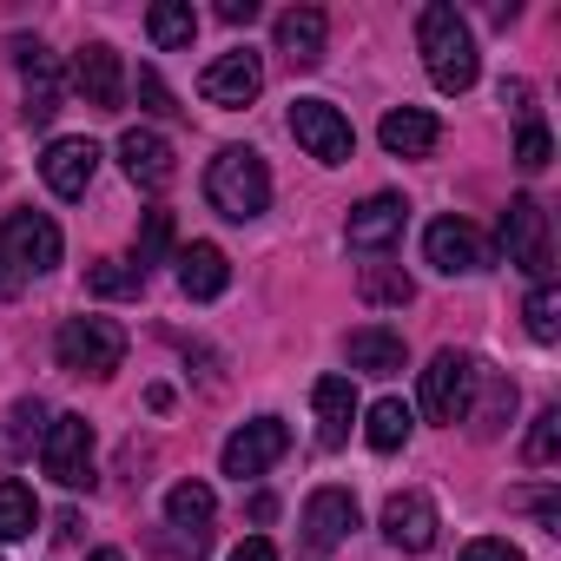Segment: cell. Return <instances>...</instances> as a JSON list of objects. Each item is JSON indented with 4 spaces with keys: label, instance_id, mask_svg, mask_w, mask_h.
Here are the masks:
<instances>
[{
    "label": "cell",
    "instance_id": "obj_1",
    "mask_svg": "<svg viewBox=\"0 0 561 561\" xmlns=\"http://www.w3.org/2000/svg\"><path fill=\"white\" fill-rule=\"evenodd\" d=\"M416 47H423V67L436 80V93H469L476 87V34L456 8H443V0H430V8L416 14Z\"/></svg>",
    "mask_w": 561,
    "mask_h": 561
},
{
    "label": "cell",
    "instance_id": "obj_2",
    "mask_svg": "<svg viewBox=\"0 0 561 561\" xmlns=\"http://www.w3.org/2000/svg\"><path fill=\"white\" fill-rule=\"evenodd\" d=\"M205 198H211L218 218L251 225V218L271 205V172H264V159H257L251 146H225V152L205 165Z\"/></svg>",
    "mask_w": 561,
    "mask_h": 561
},
{
    "label": "cell",
    "instance_id": "obj_3",
    "mask_svg": "<svg viewBox=\"0 0 561 561\" xmlns=\"http://www.w3.org/2000/svg\"><path fill=\"white\" fill-rule=\"evenodd\" d=\"M54 357H60V370L106 383V377L126 364V331H119L113 318H67L60 337H54Z\"/></svg>",
    "mask_w": 561,
    "mask_h": 561
},
{
    "label": "cell",
    "instance_id": "obj_4",
    "mask_svg": "<svg viewBox=\"0 0 561 561\" xmlns=\"http://www.w3.org/2000/svg\"><path fill=\"white\" fill-rule=\"evenodd\" d=\"M476 403V357L469 351H436L423 370V416L430 423H462Z\"/></svg>",
    "mask_w": 561,
    "mask_h": 561
},
{
    "label": "cell",
    "instance_id": "obj_5",
    "mask_svg": "<svg viewBox=\"0 0 561 561\" xmlns=\"http://www.w3.org/2000/svg\"><path fill=\"white\" fill-rule=\"evenodd\" d=\"M502 251H508L515 271H528L535 285H548L554 244H548V211L535 198H508V211H502Z\"/></svg>",
    "mask_w": 561,
    "mask_h": 561
},
{
    "label": "cell",
    "instance_id": "obj_6",
    "mask_svg": "<svg viewBox=\"0 0 561 561\" xmlns=\"http://www.w3.org/2000/svg\"><path fill=\"white\" fill-rule=\"evenodd\" d=\"M291 139L318 165H351V152H357V133L331 100H291Z\"/></svg>",
    "mask_w": 561,
    "mask_h": 561
},
{
    "label": "cell",
    "instance_id": "obj_7",
    "mask_svg": "<svg viewBox=\"0 0 561 561\" xmlns=\"http://www.w3.org/2000/svg\"><path fill=\"white\" fill-rule=\"evenodd\" d=\"M0 257H8L14 277H41L60 264V225L47 211H14L0 225Z\"/></svg>",
    "mask_w": 561,
    "mask_h": 561
},
{
    "label": "cell",
    "instance_id": "obj_8",
    "mask_svg": "<svg viewBox=\"0 0 561 561\" xmlns=\"http://www.w3.org/2000/svg\"><path fill=\"white\" fill-rule=\"evenodd\" d=\"M41 462L60 489H93V423L87 416H54L41 436Z\"/></svg>",
    "mask_w": 561,
    "mask_h": 561
},
{
    "label": "cell",
    "instance_id": "obj_9",
    "mask_svg": "<svg viewBox=\"0 0 561 561\" xmlns=\"http://www.w3.org/2000/svg\"><path fill=\"white\" fill-rule=\"evenodd\" d=\"M423 257H430L443 277H469V271H489V264H495L489 238H482L469 218H436V225L423 231Z\"/></svg>",
    "mask_w": 561,
    "mask_h": 561
},
{
    "label": "cell",
    "instance_id": "obj_10",
    "mask_svg": "<svg viewBox=\"0 0 561 561\" xmlns=\"http://www.w3.org/2000/svg\"><path fill=\"white\" fill-rule=\"evenodd\" d=\"M198 93H205V106H251L264 93V60L251 47H231L198 73Z\"/></svg>",
    "mask_w": 561,
    "mask_h": 561
},
{
    "label": "cell",
    "instance_id": "obj_11",
    "mask_svg": "<svg viewBox=\"0 0 561 561\" xmlns=\"http://www.w3.org/2000/svg\"><path fill=\"white\" fill-rule=\"evenodd\" d=\"M285 449H291V430H285V423H277V416H251L238 436H225V456H218V462H225V476L244 482V476H264Z\"/></svg>",
    "mask_w": 561,
    "mask_h": 561
},
{
    "label": "cell",
    "instance_id": "obj_12",
    "mask_svg": "<svg viewBox=\"0 0 561 561\" xmlns=\"http://www.w3.org/2000/svg\"><path fill=\"white\" fill-rule=\"evenodd\" d=\"M73 93H80L87 106H100V113H119V100H126V67H119V47L87 41V47L73 54Z\"/></svg>",
    "mask_w": 561,
    "mask_h": 561
},
{
    "label": "cell",
    "instance_id": "obj_13",
    "mask_svg": "<svg viewBox=\"0 0 561 561\" xmlns=\"http://www.w3.org/2000/svg\"><path fill=\"white\" fill-rule=\"evenodd\" d=\"M119 165H126V179H133L139 192H165L172 172H179L165 133H152V126H126V133H119Z\"/></svg>",
    "mask_w": 561,
    "mask_h": 561
},
{
    "label": "cell",
    "instance_id": "obj_14",
    "mask_svg": "<svg viewBox=\"0 0 561 561\" xmlns=\"http://www.w3.org/2000/svg\"><path fill=\"white\" fill-rule=\"evenodd\" d=\"M93 172H100V146L93 139H54L47 159H41V179H47L54 198H87Z\"/></svg>",
    "mask_w": 561,
    "mask_h": 561
},
{
    "label": "cell",
    "instance_id": "obj_15",
    "mask_svg": "<svg viewBox=\"0 0 561 561\" xmlns=\"http://www.w3.org/2000/svg\"><path fill=\"white\" fill-rule=\"evenodd\" d=\"M14 60H21V73H27V126H47L54 113H60V60L41 47V41H14Z\"/></svg>",
    "mask_w": 561,
    "mask_h": 561
},
{
    "label": "cell",
    "instance_id": "obj_16",
    "mask_svg": "<svg viewBox=\"0 0 561 561\" xmlns=\"http://www.w3.org/2000/svg\"><path fill=\"white\" fill-rule=\"evenodd\" d=\"M403 218H410V205H403L397 192H370V198L351 211L344 238H351L357 251H390V244L403 238Z\"/></svg>",
    "mask_w": 561,
    "mask_h": 561
},
{
    "label": "cell",
    "instance_id": "obj_17",
    "mask_svg": "<svg viewBox=\"0 0 561 561\" xmlns=\"http://www.w3.org/2000/svg\"><path fill=\"white\" fill-rule=\"evenodd\" d=\"M383 535H390V548H403V554H423V548L436 541V502H430L423 489H403V495H390V502H383Z\"/></svg>",
    "mask_w": 561,
    "mask_h": 561
},
{
    "label": "cell",
    "instance_id": "obj_18",
    "mask_svg": "<svg viewBox=\"0 0 561 561\" xmlns=\"http://www.w3.org/2000/svg\"><path fill=\"white\" fill-rule=\"evenodd\" d=\"M377 139H383V152H390V159H423V152H436L443 119H436L430 106H390V113H383V126H377Z\"/></svg>",
    "mask_w": 561,
    "mask_h": 561
},
{
    "label": "cell",
    "instance_id": "obj_19",
    "mask_svg": "<svg viewBox=\"0 0 561 561\" xmlns=\"http://www.w3.org/2000/svg\"><path fill=\"white\" fill-rule=\"evenodd\" d=\"M351 528H357V495H351V489H318V495L305 502V541H311L318 554H331Z\"/></svg>",
    "mask_w": 561,
    "mask_h": 561
},
{
    "label": "cell",
    "instance_id": "obj_20",
    "mask_svg": "<svg viewBox=\"0 0 561 561\" xmlns=\"http://www.w3.org/2000/svg\"><path fill=\"white\" fill-rule=\"evenodd\" d=\"M225 285H231V257L218 251V244H185L179 251V291L185 298H198V305H211V298H225Z\"/></svg>",
    "mask_w": 561,
    "mask_h": 561
},
{
    "label": "cell",
    "instance_id": "obj_21",
    "mask_svg": "<svg viewBox=\"0 0 561 561\" xmlns=\"http://www.w3.org/2000/svg\"><path fill=\"white\" fill-rule=\"evenodd\" d=\"M344 357H351V370H370V377H397V370L410 364L403 331H383V324L351 331V337H344Z\"/></svg>",
    "mask_w": 561,
    "mask_h": 561
},
{
    "label": "cell",
    "instance_id": "obj_22",
    "mask_svg": "<svg viewBox=\"0 0 561 561\" xmlns=\"http://www.w3.org/2000/svg\"><path fill=\"white\" fill-rule=\"evenodd\" d=\"M311 403H318V443H324V449H344V443H351V423H357V390H351V377H318Z\"/></svg>",
    "mask_w": 561,
    "mask_h": 561
},
{
    "label": "cell",
    "instance_id": "obj_23",
    "mask_svg": "<svg viewBox=\"0 0 561 561\" xmlns=\"http://www.w3.org/2000/svg\"><path fill=\"white\" fill-rule=\"evenodd\" d=\"M277 54H285L291 67H318V60H324V14H318V8L277 14Z\"/></svg>",
    "mask_w": 561,
    "mask_h": 561
},
{
    "label": "cell",
    "instance_id": "obj_24",
    "mask_svg": "<svg viewBox=\"0 0 561 561\" xmlns=\"http://www.w3.org/2000/svg\"><path fill=\"white\" fill-rule=\"evenodd\" d=\"M476 383H482V403H469V416H462V423L489 443V436H502V423L515 416V383H508L502 370H476Z\"/></svg>",
    "mask_w": 561,
    "mask_h": 561
},
{
    "label": "cell",
    "instance_id": "obj_25",
    "mask_svg": "<svg viewBox=\"0 0 561 561\" xmlns=\"http://www.w3.org/2000/svg\"><path fill=\"white\" fill-rule=\"evenodd\" d=\"M357 291H364V305H377V311H403V305L416 298V285H410L403 264H364Z\"/></svg>",
    "mask_w": 561,
    "mask_h": 561
},
{
    "label": "cell",
    "instance_id": "obj_26",
    "mask_svg": "<svg viewBox=\"0 0 561 561\" xmlns=\"http://www.w3.org/2000/svg\"><path fill=\"white\" fill-rule=\"evenodd\" d=\"M410 403H397V397H383V403H370V416H364V436H370V449L377 456H390V449H403L410 443Z\"/></svg>",
    "mask_w": 561,
    "mask_h": 561
},
{
    "label": "cell",
    "instance_id": "obj_27",
    "mask_svg": "<svg viewBox=\"0 0 561 561\" xmlns=\"http://www.w3.org/2000/svg\"><path fill=\"white\" fill-rule=\"evenodd\" d=\"M146 34H152V47H192L198 41V14L185 8V0H159V8H146Z\"/></svg>",
    "mask_w": 561,
    "mask_h": 561
},
{
    "label": "cell",
    "instance_id": "obj_28",
    "mask_svg": "<svg viewBox=\"0 0 561 561\" xmlns=\"http://www.w3.org/2000/svg\"><path fill=\"white\" fill-rule=\"evenodd\" d=\"M34 522H41V502H34V489H27V482H14V476H0V541H21V535H34Z\"/></svg>",
    "mask_w": 561,
    "mask_h": 561
},
{
    "label": "cell",
    "instance_id": "obj_29",
    "mask_svg": "<svg viewBox=\"0 0 561 561\" xmlns=\"http://www.w3.org/2000/svg\"><path fill=\"white\" fill-rule=\"evenodd\" d=\"M87 291L93 298H139L146 291V271L133 257H100V264H87Z\"/></svg>",
    "mask_w": 561,
    "mask_h": 561
},
{
    "label": "cell",
    "instance_id": "obj_30",
    "mask_svg": "<svg viewBox=\"0 0 561 561\" xmlns=\"http://www.w3.org/2000/svg\"><path fill=\"white\" fill-rule=\"evenodd\" d=\"M211 508H218V502H211V489H205V482H179V489L165 495V522H172V528H185L192 541H198V528L211 522Z\"/></svg>",
    "mask_w": 561,
    "mask_h": 561
},
{
    "label": "cell",
    "instance_id": "obj_31",
    "mask_svg": "<svg viewBox=\"0 0 561 561\" xmlns=\"http://www.w3.org/2000/svg\"><path fill=\"white\" fill-rule=\"evenodd\" d=\"M522 318H528V337L535 344H554L561 337V291L554 285H535L528 305H522Z\"/></svg>",
    "mask_w": 561,
    "mask_h": 561
},
{
    "label": "cell",
    "instance_id": "obj_32",
    "mask_svg": "<svg viewBox=\"0 0 561 561\" xmlns=\"http://www.w3.org/2000/svg\"><path fill=\"white\" fill-rule=\"evenodd\" d=\"M554 449H561V410L548 403V410L535 416L528 443H522V462H528V469H548V462H554Z\"/></svg>",
    "mask_w": 561,
    "mask_h": 561
},
{
    "label": "cell",
    "instance_id": "obj_33",
    "mask_svg": "<svg viewBox=\"0 0 561 561\" xmlns=\"http://www.w3.org/2000/svg\"><path fill=\"white\" fill-rule=\"evenodd\" d=\"M47 423H54V416H47V403H41V397H21V403L8 410V443H14V449H27L34 436H47Z\"/></svg>",
    "mask_w": 561,
    "mask_h": 561
},
{
    "label": "cell",
    "instance_id": "obj_34",
    "mask_svg": "<svg viewBox=\"0 0 561 561\" xmlns=\"http://www.w3.org/2000/svg\"><path fill=\"white\" fill-rule=\"evenodd\" d=\"M165 244H172V211H146V225H139V271L152 264V257H165Z\"/></svg>",
    "mask_w": 561,
    "mask_h": 561
},
{
    "label": "cell",
    "instance_id": "obj_35",
    "mask_svg": "<svg viewBox=\"0 0 561 561\" xmlns=\"http://www.w3.org/2000/svg\"><path fill=\"white\" fill-rule=\"evenodd\" d=\"M548 152H554V146H548V126H535V119H528V126H522V139H515V165H522V172H541V165H548Z\"/></svg>",
    "mask_w": 561,
    "mask_h": 561
},
{
    "label": "cell",
    "instance_id": "obj_36",
    "mask_svg": "<svg viewBox=\"0 0 561 561\" xmlns=\"http://www.w3.org/2000/svg\"><path fill=\"white\" fill-rule=\"evenodd\" d=\"M139 106L146 113H159V119H172L179 106H172V87L159 80V67H139Z\"/></svg>",
    "mask_w": 561,
    "mask_h": 561
},
{
    "label": "cell",
    "instance_id": "obj_37",
    "mask_svg": "<svg viewBox=\"0 0 561 561\" xmlns=\"http://www.w3.org/2000/svg\"><path fill=\"white\" fill-rule=\"evenodd\" d=\"M456 561H522V548H515V541H502V535H482V541H469Z\"/></svg>",
    "mask_w": 561,
    "mask_h": 561
},
{
    "label": "cell",
    "instance_id": "obj_38",
    "mask_svg": "<svg viewBox=\"0 0 561 561\" xmlns=\"http://www.w3.org/2000/svg\"><path fill=\"white\" fill-rule=\"evenodd\" d=\"M218 21L225 27H251L257 21V0H218Z\"/></svg>",
    "mask_w": 561,
    "mask_h": 561
},
{
    "label": "cell",
    "instance_id": "obj_39",
    "mask_svg": "<svg viewBox=\"0 0 561 561\" xmlns=\"http://www.w3.org/2000/svg\"><path fill=\"white\" fill-rule=\"evenodd\" d=\"M225 561H277V548H271L264 535H251V541H238V548H231Z\"/></svg>",
    "mask_w": 561,
    "mask_h": 561
},
{
    "label": "cell",
    "instance_id": "obj_40",
    "mask_svg": "<svg viewBox=\"0 0 561 561\" xmlns=\"http://www.w3.org/2000/svg\"><path fill=\"white\" fill-rule=\"evenodd\" d=\"M535 515H541L548 535H561V502H554V495H535Z\"/></svg>",
    "mask_w": 561,
    "mask_h": 561
},
{
    "label": "cell",
    "instance_id": "obj_41",
    "mask_svg": "<svg viewBox=\"0 0 561 561\" xmlns=\"http://www.w3.org/2000/svg\"><path fill=\"white\" fill-rule=\"evenodd\" d=\"M14 291H21V277L8 271V257H0V298H14Z\"/></svg>",
    "mask_w": 561,
    "mask_h": 561
},
{
    "label": "cell",
    "instance_id": "obj_42",
    "mask_svg": "<svg viewBox=\"0 0 561 561\" xmlns=\"http://www.w3.org/2000/svg\"><path fill=\"white\" fill-rule=\"evenodd\" d=\"M87 561H126V554H119V548H93Z\"/></svg>",
    "mask_w": 561,
    "mask_h": 561
}]
</instances>
